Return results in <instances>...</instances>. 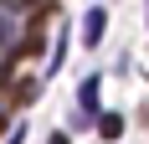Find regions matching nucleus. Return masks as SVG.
<instances>
[{
  "label": "nucleus",
  "mask_w": 149,
  "mask_h": 144,
  "mask_svg": "<svg viewBox=\"0 0 149 144\" xmlns=\"http://www.w3.org/2000/svg\"><path fill=\"white\" fill-rule=\"evenodd\" d=\"M98 134L103 139H123V118L118 113H98Z\"/></svg>",
  "instance_id": "2"
},
{
  "label": "nucleus",
  "mask_w": 149,
  "mask_h": 144,
  "mask_svg": "<svg viewBox=\"0 0 149 144\" xmlns=\"http://www.w3.org/2000/svg\"><path fill=\"white\" fill-rule=\"evenodd\" d=\"M144 21H149V10H144Z\"/></svg>",
  "instance_id": "6"
},
{
  "label": "nucleus",
  "mask_w": 149,
  "mask_h": 144,
  "mask_svg": "<svg viewBox=\"0 0 149 144\" xmlns=\"http://www.w3.org/2000/svg\"><path fill=\"white\" fill-rule=\"evenodd\" d=\"M103 31H108V10H103V5H93V10L82 15V41L98 46V41H103Z\"/></svg>",
  "instance_id": "1"
},
{
  "label": "nucleus",
  "mask_w": 149,
  "mask_h": 144,
  "mask_svg": "<svg viewBox=\"0 0 149 144\" xmlns=\"http://www.w3.org/2000/svg\"><path fill=\"white\" fill-rule=\"evenodd\" d=\"M0 129H5V118H0Z\"/></svg>",
  "instance_id": "5"
},
{
  "label": "nucleus",
  "mask_w": 149,
  "mask_h": 144,
  "mask_svg": "<svg viewBox=\"0 0 149 144\" xmlns=\"http://www.w3.org/2000/svg\"><path fill=\"white\" fill-rule=\"evenodd\" d=\"M77 103H82L88 113H98V77H88V82L77 87Z\"/></svg>",
  "instance_id": "3"
},
{
  "label": "nucleus",
  "mask_w": 149,
  "mask_h": 144,
  "mask_svg": "<svg viewBox=\"0 0 149 144\" xmlns=\"http://www.w3.org/2000/svg\"><path fill=\"white\" fill-rule=\"evenodd\" d=\"M46 144H72V139H67V134H52V139H46Z\"/></svg>",
  "instance_id": "4"
}]
</instances>
